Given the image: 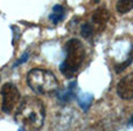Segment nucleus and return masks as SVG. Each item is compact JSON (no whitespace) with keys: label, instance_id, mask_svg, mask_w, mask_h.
I'll return each instance as SVG.
<instances>
[{"label":"nucleus","instance_id":"obj_14","mask_svg":"<svg viewBox=\"0 0 133 131\" xmlns=\"http://www.w3.org/2000/svg\"><path fill=\"white\" fill-rule=\"evenodd\" d=\"M92 1H94V2H95V4H98V2H99V1H101V0H92Z\"/></svg>","mask_w":133,"mask_h":131},{"label":"nucleus","instance_id":"obj_7","mask_svg":"<svg viewBox=\"0 0 133 131\" xmlns=\"http://www.w3.org/2000/svg\"><path fill=\"white\" fill-rule=\"evenodd\" d=\"M75 89H76V82H72L71 84H69V87L66 88L64 91H61L57 95V99L60 103L66 104L74 98L75 96Z\"/></svg>","mask_w":133,"mask_h":131},{"label":"nucleus","instance_id":"obj_2","mask_svg":"<svg viewBox=\"0 0 133 131\" xmlns=\"http://www.w3.org/2000/svg\"><path fill=\"white\" fill-rule=\"evenodd\" d=\"M65 58L60 66V71L66 78L76 76L85 59V49L77 39H70L65 43Z\"/></svg>","mask_w":133,"mask_h":131},{"label":"nucleus","instance_id":"obj_5","mask_svg":"<svg viewBox=\"0 0 133 131\" xmlns=\"http://www.w3.org/2000/svg\"><path fill=\"white\" fill-rule=\"evenodd\" d=\"M110 19V13L105 7L97 8L91 16V25L94 26V29L96 33H101L105 29L106 23Z\"/></svg>","mask_w":133,"mask_h":131},{"label":"nucleus","instance_id":"obj_1","mask_svg":"<svg viewBox=\"0 0 133 131\" xmlns=\"http://www.w3.org/2000/svg\"><path fill=\"white\" fill-rule=\"evenodd\" d=\"M46 110L39 98L27 96L21 101L15 111V118L19 127L25 130H39L43 127Z\"/></svg>","mask_w":133,"mask_h":131},{"label":"nucleus","instance_id":"obj_9","mask_svg":"<svg viewBox=\"0 0 133 131\" xmlns=\"http://www.w3.org/2000/svg\"><path fill=\"white\" fill-rule=\"evenodd\" d=\"M133 9V0H117V11L125 14Z\"/></svg>","mask_w":133,"mask_h":131},{"label":"nucleus","instance_id":"obj_12","mask_svg":"<svg viewBox=\"0 0 133 131\" xmlns=\"http://www.w3.org/2000/svg\"><path fill=\"white\" fill-rule=\"evenodd\" d=\"M129 59H127L125 62H123V63H119V65H117L115 67V70H116V73H122L123 70H124L125 68H127L130 65H131V62L133 61V47H132V49H131V52H130V54H129Z\"/></svg>","mask_w":133,"mask_h":131},{"label":"nucleus","instance_id":"obj_3","mask_svg":"<svg viewBox=\"0 0 133 131\" xmlns=\"http://www.w3.org/2000/svg\"><path fill=\"white\" fill-rule=\"evenodd\" d=\"M27 83L34 92L48 95L57 91L60 83L51 71L41 68H35L27 74Z\"/></svg>","mask_w":133,"mask_h":131},{"label":"nucleus","instance_id":"obj_8","mask_svg":"<svg viewBox=\"0 0 133 131\" xmlns=\"http://www.w3.org/2000/svg\"><path fill=\"white\" fill-rule=\"evenodd\" d=\"M65 13L66 12H65L64 7L61 6V5H55L50 13V15H49V19H50V21L54 25H57L58 22H61V21L64 19Z\"/></svg>","mask_w":133,"mask_h":131},{"label":"nucleus","instance_id":"obj_6","mask_svg":"<svg viewBox=\"0 0 133 131\" xmlns=\"http://www.w3.org/2000/svg\"><path fill=\"white\" fill-rule=\"evenodd\" d=\"M117 94L123 99H133V73L127 74L117 84Z\"/></svg>","mask_w":133,"mask_h":131},{"label":"nucleus","instance_id":"obj_11","mask_svg":"<svg viewBox=\"0 0 133 131\" xmlns=\"http://www.w3.org/2000/svg\"><path fill=\"white\" fill-rule=\"evenodd\" d=\"M95 29H94V26L91 25V22H85L84 25H82L81 27V34H82L83 38L85 39H90L92 38V35L95 34Z\"/></svg>","mask_w":133,"mask_h":131},{"label":"nucleus","instance_id":"obj_4","mask_svg":"<svg viewBox=\"0 0 133 131\" xmlns=\"http://www.w3.org/2000/svg\"><path fill=\"white\" fill-rule=\"evenodd\" d=\"M1 96H2V104L1 110L5 114H11L18 102L20 101V92L16 85L12 82H7L1 88Z\"/></svg>","mask_w":133,"mask_h":131},{"label":"nucleus","instance_id":"obj_10","mask_svg":"<svg viewBox=\"0 0 133 131\" xmlns=\"http://www.w3.org/2000/svg\"><path fill=\"white\" fill-rule=\"evenodd\" d=\"M94 99L92 95L89 94H79L78 95V104L82 107V109L84 111H87L89 109V107L91 105V102Z\"/></svg>","mask_w":133,"mask_h":131},{"label":"nucleus","instance_id":"obj_13","mask_svg":"<svg viewBox=\"0 0 133 131\" xmlns=\"http://www.w3.org/2000/svg\"><path fill=\"white\" fill-rule=\"evenodd\" d=\"M130 124H131V125H132V127H133V116H132V118H131V121H130Z\"/></svg>","mask_w":133,"mask_h":131}]
</instances>
